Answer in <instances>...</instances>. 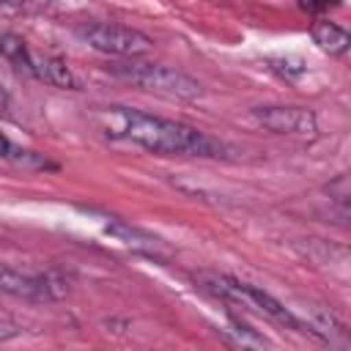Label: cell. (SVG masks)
Listing matches in <instances>:
<instances>
[{"instance_id":"7a4b0ae2","label":"cell","mask_w":351,"mask_h":351,"mask_svg":"<svg viewBox=\"0 0 351 351\" xmlns=\"http://www.w3.org/2000/svg\"><path fill=\"white\" fill-rule=\"evenodd\" d=\"M110 71L143 90L159 93V96H173V99H200L203 88L197 80L189 74L162 66V63H143L137 58H129L126 63H112Z\"/></svg>"},{"instance_id":"30bf717a","label":"cell","mask_w":351,"mask_h":351,"mask_svg":"<svg viewBox=\"0 0 351 351\" xmlns=\"http://www.w3.org/2000/svg\"><path fill=\"white\" fill-rule=\"evenodd\" d=\"M269 69L277 71V74H282L285 80H296V77L304 74V63L296 60V58H271L269 60Z\"/></svg>"},{"instance_id":"6da1fadb","label":"cell","mask_w":351,"mask_h":351,"mask_svg":"<svg viewBox=\"0 0 351 351\" xmlns=\"http://www.w3.org/2000/svg\"><path fill=\"white\" fill-rule=\"evenodd\" d=\"M101 129L110 137L132 140L151 154L159 156H203V159H225L228 145L189 123L170 121L162 115H151L129 107H104L99 112Z\"/></svg>"},{"instance_id":"ba28073f","label":"cell","mask_w":351,"mask_h":351,"mask_svg":"<svg viewBox=\"0 0 351 351\" xmlns=\"http://www.w3.org/2000/svg\"><path fill=\"white\" fill-rule=\"evenodd\" d=\"M0 55H3L16 71H25V74H27V69H30V49H27V44H25L19 36H14V33H0Z\"/></svg>"},{"instance_id":"5b68a950","label":"cell","mask_w":351,"mask_h":351,"mask_svg":"<svg viewBox=\"0 0 351 351\" xmlns=\"http://www.w3.org/2000/svg\"><path fill=\"white\" fill-rule=\"evenodd\" d=\"M252 118L274 132V134H293V137H315L318 134V121L315 112L307 107H293V104H266L255 107Z\"/></svg>"},{"instance_id":"7c38bea8","label":"cell","mask_w":351,"mask_h":351,"mask_svg":"<svg viewBox=\"0 0 351 351\" xmlns=\"http://www.w3.org/2000/svg\"><path fill=\"white\" fill-rule=\"evenodd\" d=\"M19 335H22V329H19L16 324H11V321H0V343L14 340V337H19Z\"/></svg>"},{"instance_id":"8992f818","label":"cell","mask_w":351,"mask_h":351,"mask_svg":"<svg viewBox=\"0 0 351 351\" xmlns=\"http://www.w3.org/2000/svg\"><path fill=\"white\" fill-rule=\"evenodd\" d=\"M30 77H36L38 82H47L52 88H63V90H80L82 82L80 77L71 71V66L60 58H52V55H38V52H30V69H27Z\"/></svg>"},{"instance_id":"5bb4252c","label":"cell","mask_w":351,"mask_h":351,"mask_svg":"<svg viewBox=\"0 0 351 351\" xmlns=\"http://www.w3.org/2000/svg\"><path fill=\"white\" fill-rule=\"evenodd\" d=\"M8 104H11V101H8V93H5V88L0 85V115L8 112Z\"/></svg>"},{"instance_id":"52a82bcc","label":"cell","mask_w":351,"mask_h":351,"mask_svg":"<svg viewBox=\"0 0 351 351\" xmlns=\"http://www.w3.org/2000/svg\"><path fill=\"white\" fill-rule=\"evenodd\" d=\"M310 33H313V41H315L324 52H329V55H343V52L348 49V44H351L348 33H346L340 25L329 22V19H315Z\"/></svg>"},{"instance_id":"4fadbf2b","label":"cell","mask_w":351,"mask_h":351,"mask_svg":"<svg viewBox=\"0 0 351 351\" xmlns=\"http://www.w3.org/2000/svg\"><path fill=\"white\" fill-rule=\"evenodd\" d=\"M337 3H343V0H299V5L307 11H324V8L337 5Z\"/></svg>"},{"instance_id":"3957f363","label":"cell","mask_w":351,"mask_h":351,"mask_svg":"<svg viewBox=\"0 0 351 351\" xmlns=\"http://www.w3.org/2000/svg\"><path fill=\"white\" fill-rule=\"evenodd\" d=\"M203 282H206L208 291H214V293H219V296H225V299L244 302V304L261 310L263 315L274 318L277 324H282V326H288V329H296V332H302V335L318 337V332L313 329V324H304V321L296 318L280 299H274L271 293H266V291H261V288H255V285H250V282H241V280H233V277H206Z\"/></svg>"},{"instance_id":"277c9868","label":"cell","mask_w":351,"mask_h":351,"mask_svg":"<svg viewBox=\"0 0 351 351\" xmlns=\"http://www.w3.org/2000/svg\"><path fill=\"white\" fill-rule=\"evenodd\" d=\"M77 36L93 47L96 52L115 55V58H140L154 49V41L134 27L112 25V22H88L77 27Z\"/></svg>"},{"instance_id":"9c48e42d","label":"cell","mask_w":351,"mask_h":351,"mask_svg":"<svg viewBox=\"0 0 351 351\" xmlns=\"http://www.w3.org/2000/svg\"><path fill=\"white\" fill-rule=\"evenodd\" d=\"M0 159H5V162H16V165H47V162H41V156L38 154H33V151H25V148H19V145H14L3 132H0Z\"/></svg>"},{"instance_id":"8fae6325","label":"cell","mask_w":351,"mask_h":351,"mask_svg":"<svg viewBox=\"0 0 351 351\" xmlns=\"http://www.w3.org/2000/svg\"><path fill=\"white\" fill-rule=\"evenodd\" d=\"M36 8V0H0V16H22Z\"/></svg>"}]
</instances>
